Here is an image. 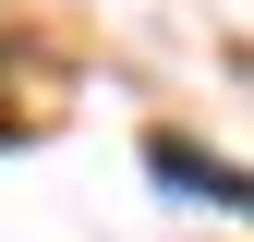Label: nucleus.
<instances>
[{"label":"nucleus","instance_id":"f257e3e1","mask_svg":"<svg viewBox=\"0 0 254 242\" xmlns=\"http://www.w3.org/2000/svg\"><path fill=\"white\" fill-rule=\"evenodd\" d=\"M145 158H157V182H182V194H194V206H242V170H230V158H194V145H182V133H157Z\"/></svg>","mask_w":254,"mask_h":242}]
</instances>
